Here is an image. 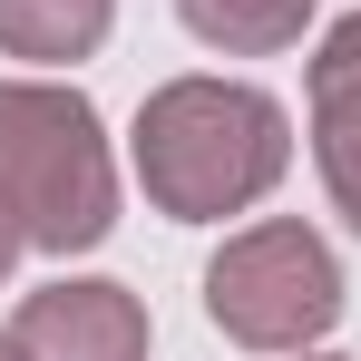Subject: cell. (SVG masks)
<instances>
[{
  "mask_svg": "<svg viewBox=\"0 0 361 361\" xmlns=\"http://www.w3.org/2000/svg\"><path fill=\"white\" fill-rule=\"evenodd\" d=\"M302 98H312V166L332 215L361 235V10L322 30V49L302 68Z\"/></svg>",
  "mask_w": 361,
  "mask_h": 361,
  "instance_id": "5b68a950",
  "label": "cell"
},
{
  "mask_svg": "<svg viewBox=\"0 0 361 361\" xmlns=\"http://www.w3.org/2000/svg\"><path fill=\"white\" fill-rule=\"evenodd\" d=\"M20 254H30V235H20V215L0 205V283H10V264H20Z\"/></svg>",
  "mask_w": 361,
  "mask_h": 361,
  "instance_id": "ba28073f",
  "label": "cell"
},
{
  "mask_svg": "<svg viewBox=\"0 0 361 361\" xmlns=\"http://www.w3.org/2000/svg\"><path fill=\"white\" fill-rule=\"evenodd\" d=\"M0 205L59 264L118 235V157L68 78H0Z\"/></svg>",
  "mask_w": 361,
  "mask_h": 361,
  "instance_id": "7a4b0ae2",
  "label": "cell"
},
{
  "mask_svg": "<svg viewBox=\"0 0 361 361\" xmlns=\"http://www.w3.org/2000/svg\"><path fill=\"white\" fill-rule=\"evenodd\" d=\"M283 361H352V352H283Z\"/></svg>",
  "mask_w": 361,
  "mask_h": 361,
  "instance_id": "9c48e42d",
  "label": "cell"
},
{
  "mask_svg": "<svg viewBox=\"0 0 361 361\" xmlns=\"http://www.w3.org/2000/svg\"><path fill=\"white\" fill-rule=\"evenodd\" d=\"M127 166L166 225L254 215L293 166V118L254 78H166L127 127Z\"/></svg>",
  "mask_w": 361,
  "mask_h": 361,
  "instance_id": "6da1fadb",
  "label": "cell"
},
{
  "mask_svg": "<svg viewBox=\"0 0 361 361\" xmlns=\"http://www.w3.org/2000/svg\"><path fill=\"white\" fill-rule=\"evenodd\" d=\"M10 352L20 361H147L157 352V322L108 274H59V283H39L10 312Z\"/></svg>",
  "mask_w": 361,
  "mask_h": 361,
  "instance_id": "277c9868",
  "label": "cell"
},
{
  "mask_svg": "<svg viewBox=\"0 0 361 361\" xmlns=\"http://www.w3.org/2000/svg\"><path fill=\"white\" fill-rule=\"evenodd\" d=\"M176 20L225 59H274L312 30V0H176Z\"/></svg>",
  "mask_w": 361,
  "mask_h": 361,
  "instance_id": "52a82bcc",
  "label": "cell"
},
{
  "mask_svg": "<svg viewBox=\"0 0 361 361\" xmlns=\"http://www.w3.org/2000/svg\"><path fill=\"white\" fill-rule=\"evenodd\" d=\"M108 30H118V0H0V59H30V68L98 59Z\"/></svg>",
  "mask_w": 361,
  "mask_h": 361,
  "instance_id": "8992f818",
  "label": "cell"
},
{
  "mask_svg": "<svg viewBox=\"0 0 361 361\" xmlns=\"http://www.w3.org/2000/svg\"><path fill=\"white\" fill-rule=\"evenodd\" d=\"M0 361H20V352H10V332H0Z\"/></svg>",
  "mask_w": 361,
  "mask_h": 361,
  "instance_id": "30bf717a",
  "label": "cell"
},
{
  "mask_svg": "<svg viewBox=\"0 0 361 361\" xmlns=\"http://www.w3.org/2000/svg\"><path fill=\"white\" fill-rule=\"evenodd\" d=\"M342 254L312 235L302 215H264L235 225L205 264V322L235 352H322V332L342 322Z\"/></svg>",
  "mask_w": 361,
  "mask_h": 361,
  "instance_id": "3957f363",
  "label": "cell"
}]
</instances>
